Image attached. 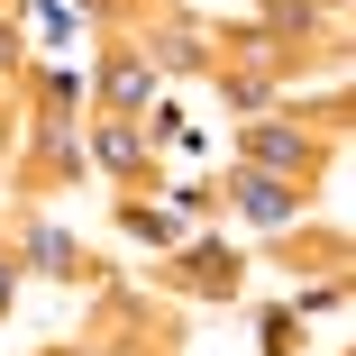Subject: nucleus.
Segmentation results:
<instances>
[{"mask_svg": "<svg viewBox=\"0 0 356 356\" xmlns=\"http://www.w3.org/2000/svg\"><path fill=\"white\" fill-rule=\"evenodd\" d=\"M10 293H19V256H0V311H10Z\"/></svg>", "mask_w": 356, "mask_h": 356, "instance_id": "2eb2a0df", "label": "nucleus"}, {"mask_svg": "<svg viewBox=\"0 0 356 356\" xmlns=\"http://www.w3.org/2000/svg\"><path fill=\"white\" fill-rule=\"evenodd\" d=\"M83 165H101L110 183L156 174V137H147V119H92V137H83Z\"/></svg>", "mask_w": 356, "mask_h": 356, "instance_id": "20e7f679", "label": "nucleus"}, {"mask_svg": "<svg viewBox=\"0 0 356 356\" xmlns=\"http://www.w3.org/2000/svg\"><path fill=\"white\" fill-rule=\"evenodd\" d=\"M37 101H46V119H74L83 110V74L74 64H37Z\"/></svg>", "mask_w": 356, "mask_h": 356, "instance_id": "f8f14e48", "label": "nucleus"}, {"mask_svg": "<svg viewBox=\"0 0 356 356\" xmlns=\"http://www.w3.org/2000/svg\"><path fill=\"white\" fill-rule=\"evenodd\" d=\"M92 92H101V119H156V64L137 46H110L101 74H92Z\"/></svg>", "mask_w": 356, "mask_h": 356, "instance_id": "f03ea898", "label": "nucleus"}, {"mask_svg": "<svg viewBox=\"0 0 356 356\" xmlns=\"http://www.w3.org/2000/svg\"><path fill=\"white\" fill-rule=\"evenodd\" d=\"M165 283L174 293H201V302H229L238 293V247L229 238H183L174 265H165Z\"/></svg>", "mask_w": 356, "mask_h": 356, "instance_id": "39448f33", "label": "nucleus"}, {"mask_svg": "<svg viewBox=\"0 0 356 356\" xmlns=\"http://www.w3.org/2000/svg\"><path fill=\"white\" fill-rule=\"evenodd\" d=\"M119 229H128L137 247H156V256H174V247H183V220H174V210H156L147 192H128V201H119Z\"/></svg>", "mask_w": 356, "mask_h": 356, "instance_id": "9d476101", "label": "nucleus"}, {"mask_svg": "<svg viewBox=\"0 0 356 356\" xmlns=\"http://www.w3.org/2000/svg\"><path fill=\"white\" fill-rule=\"evenodd\" d=\"M220 101H229L238 119H265V110L283 101V74H256V64H220Z\"/></svg>", "mask_w": 356, "mask_h": 356, "instance_id": "1a4fd4ad", "label": "nucleus"}, {"mask_svg": "<svg viewBox=\"0 0 356 356\" xmlns=\"http://www.w3.org/2000/svg\"><path fill=\"white\" fill-rule=\"evenodd\" d=\"M19 64V28H10V10H0V74Z\"/></svg>", "mask_w": 356, "mask_h": 356, "instance_id": "4468645a", "label": "nucleus"}, {"mask_svg": "<svg viewBox=\"0 0 356 356\" xmlns=\"http://www.w3.org/2000/svg\"><path fill=\"white\" fill-rule=\"evenodd\" d=\"M156 64V74H220V46H210V28L201 19H174V10H156L147 19V46H137Z\"/></svg>", "mask_w": 356, "mask_h": 356, "instance_id": "7ed1b4c3", "label": "nucleus"}, {"mask_svg": "<svg viewBox=\"0 0 356 356\" xmlns=\"http://www.w3.org/2000/svg\"><path fill=\"white\" fill-rule=\"evenodd\" d=\"M37 165H46L55 183H83V174H92V165H83V128H74V119H46V128H37Z\"/></svg>", "mask_w": 356, "mask_h": 356, "instance_id": "9b49d317", "label": "nucleus"}, {"mask_svg": "<svg viewBox=\"0 0 356 356\" xmlns=\"http://www.w3.org/2000/svg\"><path fill=\"white\" fill-rule=\"evenodd\" d=\"M265 37L293 55V46H311V37H329V0H265Z\"/></svg>", "mask_w": 356, "mask_h": 356, "instance_id": "6e6552de", "label": "nucleus"}, {"mask_svg": "<svg viewBox=\"0 0 356 356\" xmlns=\"http://www.w3.org/2000/svg\"><path fill=\"white\" fill-rule=\"evenodd\" d=\"M19 265H37V274H55V283H83V247L64 238V229H46L37 210H19Z\"/></svg>", "mask_w": 356, "mask_h": 356, "instance_id": "0eeeda50", "label": "nucleus"}, {"mask_svg": "<svg viewBox=\"0 0 356 356\" xmlns=\"http://www.w3.org/2000/svg\"><path fill=\"white\" fill-rule=\"evenodd\" d=\"M238 165H247V174H274V183H302V192H311V174L329 165V137H311L302 119H247V128H238Z\"/></svg>", "mask_w": 356, "mask_h": 356, "instance_id": "f257e3e1", "label": "nucleus"}, {"mask_svg": "<svg viewBox=\"0 0 356 356\" xmlns=\"http://www.w3.org/2000/svg\"><path fill=\"white\" fill-rule=\"evenodd\" d=\"M265 356H293V311H265Z\"/></svg>", "mask_w": 356, "mask_h": 356, "instance_id": "ddd939ff", "label": "nucleus"}, {"mask_svg": "<svg viewBox=\"0 0 356 356\" xmlns=\"http://www.w3.org/2000/svg\"><path fill=\"white\" fill-rule=\"evenodd\" d=\"M220 201L238 210V220H256V229H302V183H274V174H247V165H229Z\"/></svg>", "mask_w": 356, "mask_h": 356, "instance_id": "423d86ee", "label": "nucleus"}]
</instances>
